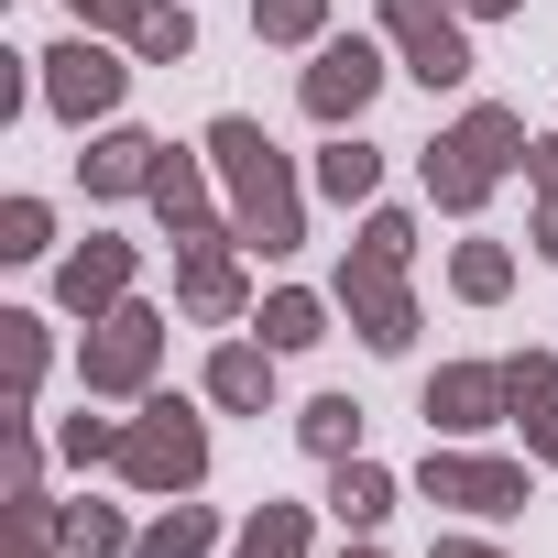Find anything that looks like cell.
Instances as JSON below:
<instances>
[{
    "label": "cell",
    "mask_w": 558,
    "mask_h": 558,
    "mask_svg": "<svg viewBox=\"0 0 558 558\" xmlns=\"http://www.w3.org/2000/svg\"><path fill=\"white\" fill-rule=\"evenodd\" d=\"M208 547H219V514H208V504H186V493L132 536V558H208Z\"/></svg>",
    "instance_id": "17"
},
{
    "label": "cell",
    "mask_w": 558,
    "mask_h": 558,
    "mask_svg": "<svg viewBox=\"0 0 558 558\" xmlns=\"http://www.w3.org/2000/svg\"><path fill=\"white\" fill-rule=\"evenodd\" d=\"M329 514H340L351 536H373V525L395 514V471H384V460H362V449H351V460H329Z\"/></svg>",
    "instance_id": "15"
},
{
    "label": "cell",
    "mask_w": 558,
    "mask_h": 558,
    "mask_svg": "<svg viewBox=\"0 0 558 558\" xmlns=\"http://www.w3.org/2000/svg\"><path fill=\"white\" fill-rule=\"evenodd\" d=\"M66 12H77V34H143L154 0H66Z\"/></svg>",
    "instance_id": "31"
},
{
    "label": "cell",
    "mask_w": 558,
    "mask_h": 558,
    "mask_svg": "<svg viewBox=\"0 0 558 558\" xmlns=\"http://www.w3.org/2000/svg\"><path fill=\"white\" fill-rule=\"evenodd\" d=\"M252 329H263V351H307V340H329V307L286 286V296H263V307H252Z\"/></svg>",
    "instance_id": "18"
},
{
    "label": "cell",
    "mask_w": 558,
    "mask_h": 558,
    "mask_svg": "<svg viewBox=\"0 0 558 558\" xmlns=\"http://www.w3.org/2000/svg\"><path fill=\"white\" fill-rule=\"evenodd\" d=\"M56 536H66L77 558H132V525H121L110 504H66V514H56Z\"/></svg>",
    "instance_id": "24"
},
{
    "label": "cell",
    "mask_w": 558,
    "mask_h": 558,
    "mask_svg": "<svg viewBox=\"0 0 558 558\" xmlns=\"http://www.w3.org/2000/svg\"><path fill=\"white\" fill-rule=\"evenodd\" d=\"M143 197H154V219H165L175 241H197V230H208V186H197V165H186L175 143H165V165H154V186H143Z\"/></svg>",
    "instance_id": "16"
},
{
    "label": "cell",
    "mask_w": 558,
    "mask_h": 558,
    "mask_svg": "<svg viewBox=\"0 0 558 558\" xmlns=\"http://www.w3.org/2000/svg\"><path fill=\"white\" fill-rule=\"evenodd\" d=\"M405 263H416V219H405V208H373L362 241H351V263H340V307H351V329H362L373 351H405V340H416Z\"/></svg>",
    "instance_id": "2"
},
{
    "label": "cell",
    "mask_w": 558,
    "mask_h": 558,
    "mask_svg": "<svg viewBox=\"0 0 558 558\" xmlns=\"http://www.w3.org/2000/svg\"><path fill=\"white\" fill-rule=\"evenodd\" d=\"M274 362H286V351L219 340V351H208V405H230V416H274Z\"/></svg>",
    "instance_id": "13"
},
{
    "label": "cell",
    "mask_w": 558,
    "mask_h": 558,
    "mask_svg": "<svg viewBox=\"0 0 558 558\" xmlns=\"http://www.w3.org/2000/svg\"><path fill=\"white\" fill-rule=\"evenodd\" d=\"M208 165H219V186H230V241H252V252H296V241H307L296 175H286V154L263 143V121L219 110V121H208Z\"/></svg>",
    "instance_id": "1"
},
{
    "label": "cell",
    "mask_w": 558,
    "mask_h": 558,
    "mask_svg": "<svg viewBox=\"0 0 558 558\" xmlns=\"http://www.w3.org/2000/svg\"><path fill=\"white\" fill-rule=\"evenodd\" d=\"M45 230H56V208H45V197H12V208H0V263H34Z\"/></svg>",
    "instance_id": "28"
},
{
    "label": "cell",
    "mask_w": 558,
    "mask_h": 558,
    "mask_svg": "<svg viewBox=\"0 0 558 558\" xmlns=\"http://www.w3.org/2000/svg\"><path fill=\"white\" fill-rule=\"evenodd\" d=\"M504 405L536 427V416L558 405V362H547V351H514V362H504Z\"/></svg>",
    "instance_id": "26"
},
{
    "label": "cell",
    "mask_w": 558,
    "mask_h": 558,
    "mask_svg": "<svg viewBox=\"0 0 558 558\" xmlns=\"http://www.w3.org/2000/svg\"><path fill=\"white\" fill-rule=\"evenodd\" d=\"M416 493L427 504H460V514H514L525 504V471L514 460H493V449H427V471H416Z\"/></svg>",
    "instance_id": "9"
},
{
    "label": "cell",
    "mask_w": 558,
    "mask_h": 558,
    "mask_svg": "<svg viewBox=\"0 0 558 558\" xmlns=\"http://www.w3.org/2000/svg\"><path fill=\"white\" fill-rule=\"evenodd\" d=\"M154 165H165V143H154V132H99V143L77 154V186H88V197H143V186H154Z\"/></svg>",
    "instance_id": "14"
},
{
    "label": "cell",
    "mask_w": 558,
    "mask_h": 558,
    "mask_svg": "<svg viewBox=\"0 0 558 558\" xmlns=\"http://www.w3.org/2000/svg\"><path fill=\"white\" fill-rule=\"evenodd\" d=\"M132 56H143V66H186V56H197V12H186V0H154L143 34H132Z\"/></svg>",
    "instance_id": "20"
},
{
    "label": "cell",
    "mask_w": 558,
    "mask_h": 558,
    "mask_svg": "<svg viewBox=\"0 0 558 558\" xmlns=\"http://www.w3.org/2000/svg\"><path fill=\"white\" fill-rule=\"evenodd\" d=\"M56 449H66V460H121V427H110V416H66Z\"/></svg>",
    "instance_id": "30"
},
{
    "label": "cell",
    "mask_w": 558,
    "mask_h": 558,
    "mask_svg": "<svg viewBox=\"0 0 558 558\" xmlns=\"http://www.w3.org/2000/svg\"><path fill=\"white\" fill-rule=\"evenodd\" d=\"M373 88H384V45H373V34H329V45H318V66L296 77L307 121H329V132H340V121H362V110H373Z\"/></svg>",
    "instance_id": "7"
},
{
    "label": "cell",
    "mask_w": 558,
    "mask_h": 558,
    "mask_svg": "<svg viewBox=\"0 0 558 558\" xmlns=\"http://www.w3.org/2000/svg\"><path fill=\"white\" fill-rule=\"evenodd\" d=\"M0 329H12V384H23V405H34V384H45V318H0Z\"/></svg>",
    "instance_id": "29"
},
{
    "label": "cell",
    "mask_w": 558,
    "mask_h": 558,
    "mask_svg": "<svg viewBox=\"0 0 558 558\" xmlns=\"http://www.w3.org/2000/svg\"><path fill=\"white\" fill-rule=\"evenodd\" d=\"M384 45L405 56L416 88H460L471 77V12L460 0H384Z\"/></svg>",
    "instance_id": "5"
},
{
    "label": "cell",
    "mask_w": 558,
    "mask_h": 558,
    "mask_svg": "<svg viewBox=\"0 0 558 558\" xmlns=\"http://www.w3.org/2000/svg\"><path fill=\"white\" fill-rule=\"evenodd\" d=\"M460 12H471V23H504V12H514V0H460Z\"/></svg>",
    "instance_id": "35"
},
{
    "label": "cell",
    "mask_w": 558,
    "mask_h": 558,
    "mask_svg": "<svg viewBox=\"0 0 558 558\" xmlns=\"http://www.w3.org/2000/svg\"><path fill=\"white\" fill-rule=\"evenodd\" d=\"M154 362H165V318H154V307H110V318H88L77 384H88V395H143Z\"/></svg>",
    "instance_id": "6"
},
{
    "label": "cell",
    "mask_w": 558,
    "mask_h": 558,
    "mask_svg": "<svg viewBox=\"0 0 558 558\" xmlns=\"http://www.w3.org/2000/svg\"><path fill=\"white\" fill-rule=\"evenodd\" d=\"M263 45H329V0H252Z\"/></svg>",
    "instance_id": "22"
},
{
    "label": "cell",
    "mask_w": 558,
    "mask_h": 558,
    "mask_svg": "<svg viewBox=\"0 0 558 558\" xmlns=\"http://www.w3.org/2000/svg\"><path fill=\"white\" fill-rule=\"evenodd\" d=\"M525 143H536V132H525L514 110H493V99H482V110H460V121L427 143V197H438L449 219H471V208L525 165Z\"/></svg>",
    "instance_id": "3"
},
{
    "label": "cell",
    "mask_w": 558,
    "mask_h": 558,
    "mask_svg": "<svg viewBox=\"0 0 558 558\" xmlns=\"http://www.w3.org/2000/svg\"><path fill=\"white\" fill-rule=\"evenodd\" d=\"M296 438H307L318 460H351V449H362V405H351V395H318V405L296 416Z\"/></svg>",
    "instance_id": "23"
},
{
    "label": "cell",
    "mask_w": 558,
    "mask_h": 558,
    "mask_svg": "<svg viewBox=\"0 0 558 558\" xmlns=\"http://www.w3.org/2000/svg\"><path fill=\"white\" fill-rule=\"evenodd\" d=\"M449 286H460V307H493V296L514 286V252H504V241H460V252H449Z\"/></svg>",
    "instance_id": "19"
},
{
    "label": "cell",
    "mask_w": 558,
    "mask_h": 558,
    "mask_svg": "<svg viewBox=\"0 0 558 558\" xmlns=\"http://www.w3.org/2000/svg\"><path fill=\"white\" fill-rule=\"evenodd\" d=\"M351 558H384V547H351Z\"/></svg>",
    "instance_id": "36"
},
{
    "label": "cell",
    "mask_w": 558,
    "mask_h": 558,
    "mask_svg": "<svg viewBox=\"0 0 558 558\" xmlns=\"http://www.w3.org/2000/svg\"><path fill=\"white\" fill-rule=\"evenodd\" d=\"M427 558H504V547H482V536H438Z\"/></svg>",
    "instance_id": "34"
},
{
    "label": "cell",
    "mask_w": 558,
    "mask_h": 558,
    "mask_svg": "<svg viewBox=\"0 0 558 558\" xmlns=\"http://www.w3.org/2000/svg\"><path fill=\"white\" fill-rule=\"evenodd\" d=\"M56 296H66L77 318L132 307V241H77V252H66V274H56Z\"/></svg>",
    "instance_id": "12"
},
{
    "label": "cell",
    "mask_w": 558,
    "mask_h": 558,
    "mask_svg": "<svg viewBox=\"0 0 558 558\" xmlns=\"http://www.w3.org/2000/svg\"><path fill=\"white\" fill-rule=\"evenodd\" d=\"M175 252H186V263H175L186 318H208V329H219V318H241V307H252V296H241V263H230V241H219V230H197V241H175Z\"/></svg>",
    "instance_id": "11"
},
{
    "label": "cell",
    "mask_w": 558,
    "mask_h": 558,
    "mask_svg": "<svg viewBox=\"0 0 558 558\" xmlns=\"http://www.w3.org/2000/svg\"><path fill=\"white\" fill-rule=\"evenodd\" d=\"M525 449H536V460H547V471H558V405H547V416H536V427H525Z\"/></svg>",
    "instance_id": "32"
},
{
    "label": "cell",
    "mask_w": 558,
    "mask_h": 558,
    "mask_svg": "<svg viewBox=\"0 0 558 558\" xmlns=\"http://www.w3.org/2000/svg\"><path fill=\"white\" fill-rule=\"evenodd\" d=\"M416 416H427V438H438V427H449V438L504 427V416H514V405H504V362H449V373H427Z\"/></svg>",
    "instance_id": "10"
},
{
    "label": "cell",
    "mask_w": 558,
    "mask_h": 558,
    "mask_svg": "<svg viewBox=\"0 0 558 558\" xmlns=\"http://www.w3.org/2000/svg\"><path fill=\"white\" fill-rule=\"evenodd\" d=\"M525 186L547 197V208H536V252L558 263V132H536V143H525Z\"/></svg>",
    "instance_id": "27"
},
{
    "label": "cell",
    "mask_w": 558,
    "mask_h": 558,
    "mask_svg": "<svg viewBox=\"0 0 558 558\" xmlns=\"http://www.w3.org/2000/svg\"><path fill=\"white\" fill-rule=\"evenodd\" d=\"M241 558H307V504H263L241 525Z\"/></svg>",
    "instance_id": "25"
},
{
    "label": "cell",
    "mask_w": 558,
    "mask_h": 558,
    "mask_svg": "<svg viewBox=\"0 0 558 558\" xmlns=\"http://www.w3.org/2000/svg\"><path fill=\"white\" fill-rule=\"evenodd\" d=\"M121 88H132V66H121L99 34H66V45L45 56V110H56V121H99V110H121Z\"/></svg>",
    "instance_id": "8"
},
{
    "label": "cell",
    "mask_w": 558,
    "mask_h": 558,
    "mask_svg": "<svg viewBox=\"0 0 558 558\" xmlns=\"http://www.w3.org/2000/svg\"><path fill=\"white\" fill-rule=\"evenodd\" d=\"M45 525H56V514H45V504H23V558H45Z\"/></svg>",
    "instance_id": "33"
},
{
    "label": "cell",
    "mask_w": 558,
    "mask_h": 558,
    "mask_svg": "<svg viewBox=\"0 0 558 558\" xmlns=\"http://www.w3.org/2000/svg\"><path fill=\"white\" fill-rule=\"evenodd\" d=\"M132 493H197L208 482V427H197V405L186 395H154L132 427H121V460H110Z\"/></svg>",
    "instance_id": "4"
},
{
    "label": "cell",
    "mask_w": 558,
    "mask_h": 558,
    "mask_svg": "<svg viewBox=\"0 0 558 558\" xmlns=\"http://www.w3.org/2000/svg\"><path fill=\"white\" fill-rule=\"evenodd\" d=\"M318 186H329V197H340V208H351V197H373V186H384V154H373V143H362V132H340V143H329V154H318Z\"/></svg>",
    "instance_id": "21"
}]
</instances>
